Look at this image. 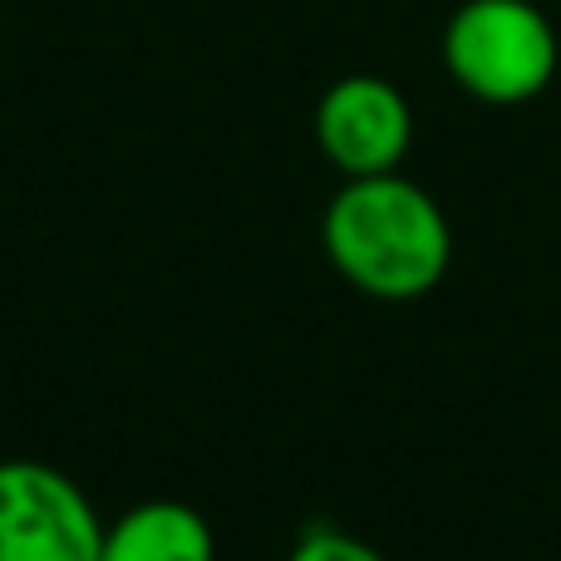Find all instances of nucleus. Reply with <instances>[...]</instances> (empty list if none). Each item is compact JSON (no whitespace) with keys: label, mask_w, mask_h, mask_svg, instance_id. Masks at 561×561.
I'll return each mask as SVG.
<instances>
[{"label":"nucleus","mask_w":561,"mask_h":561,"mask_svg":"<svg viewBox=\"0 0 561 561\" xmlns=\"http://www.w3.org/2000/svg\"><path fill=\"white\" fill-rule=\"evenodd\" d=\"M104 517L69 473L35 458L0 463V561H99Z\"/></svg>","instance_id":"obj_3"},{"label":"nucleus","mask_w":561,"mask_h":561,"mask_svg":"<svg viewBox=\"0 0 561 561\" xmlns=\"http://www.w3.org/2000/svg\"><path fill=\"white\" fill-rule=\"evenodd\" d=\"M330 266L369 300H424L454 266V227L434 193L399 173L345 178L320 217Z\"/></svg>","instance_id":"obj_1"},{"label":"nucleus","mask_w":561,"mask_h":561,"mask_svg":"<svg viewBox=\"0 0 561 561\" xmlns=\"http://www.w3.org/2000/svg\"><path fill=\"white\" fill-rule=\"evenodd\" d=\"M286 561H385V552H375L365 537L340 533V527H306Z\"/></svg>","instance_id":"obj_6"},{"label":"nucleus","mask_w":561,"mask_h":561,"mask_svg":"<svg viewBox=\"0 0 561 561\" xmlns=\"http://www.w3.org/2000/svg\"><path fill=\"white\" fill-rule=\"evenodd\" d=\"M99 561H217V537L193 503L148 497L104 523Z\"/></svg>","instance_id":"obj_5"},{"label":"nucleus","mask_w":561,"mask_h":561,"mask_svg":"<svg viewBox=\"0 0 561 561\" xmlns=\"http://www.w3.org/2000/svg\"><path fill=\"white\" fill-rule=\"evenodd\" d=\"M557 65L561 39L537 0H463L444 25L448 79L488 108L533 104Z\"/></svg>","instance_id":"obj_2"},{"label":"nucleus","mask_w":561,"mask_h":561,"mask_svg":"<svg viewBox=\"0 0 561 561\" xmlns=\"http://www.w3.org/2000/svg\"><path fill=\"white\" fill-rule=\"evenodd\" d=\"M316 148L345 178L399 173L414 144V108L404 89L379 75H345L316 104Z\"/></svg>","instance_id":"obj_4"}]
</instances>
